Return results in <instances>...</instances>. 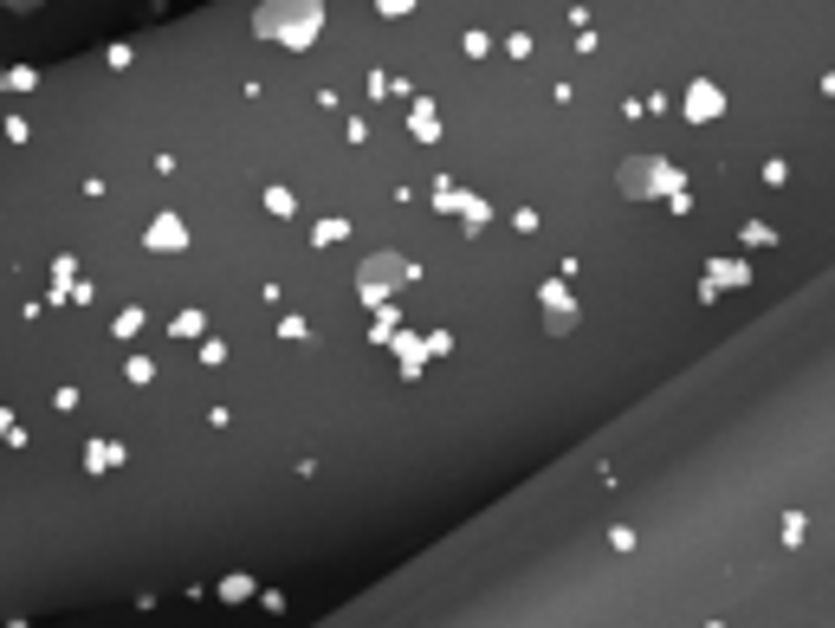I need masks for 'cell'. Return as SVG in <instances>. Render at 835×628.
Returning <instances> with one entry per match:
<instances>
[{
	"instance_id": "1",
	"label": "cell",
	"mask_w": 835,
	"mask_h": 628,
	"mask_svg": "<svg viewBox=\"0 0 835 628\" xmlns=\"http://www.w3.org/2000/svg\"><path fill=\"white\" fill-rule=\"evenodd\" d=\"M318 20H324V0H266L253 26L272 33V39H285V46H305V39L318 33Z\"/></svg>"
},
{
	"instance_id": "3",
	"label": "cell",
	"mask_w": 835,
	"mask_h": 628,
	"mask_svg": "<svg viewBox=\"0 0 835 628\" xmlns=\"http://www.w3.org/2000/svg\"><path fill=\"white\" fill-rule=\"evenodd\" d=\"M402 279V266L395 259H376V266H363V285H395Z\"/></svg>"
},
{
	"instance_id": "4",
	"label": "cell",
	"mask_w": 835,
	"mask_h": 628,
	"mask_svg": "<svg viewBox=\"0 0 835 628\" xmlns=\"http://www.w3.org/2000/svg\"><path fill=\"white\" fill-rule=\"evenodd\" d=\"M149 240H156V247H182V227H175V221H156V234H149Z\"/></svg>"
},
{
	"instance_id": "2",
	"label": "cell",
	"mask_w": 835,
	"mask_h": 628,
	"mask_svg": "<svg viewBox=\"0 0 835 628\" xmlns=\"http://www.w3.org/2000/svg\"><path fill=\"white\" fill-rule=\"evenodd\" d=\"M622 188H628V195H654V188H674V175H667L661 162H628Z\"/></svg>"
}]
</instances>
